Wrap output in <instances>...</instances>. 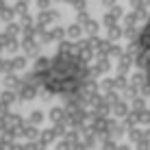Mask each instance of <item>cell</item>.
<instances>
[{
	"instance_id": "1",
	"label": "cell",
	"mask_w": 150,
	"mask_h": 150,
	"mask_svg": "<svg viewBox=\"0 0 150 150\" xmlns=\"http://www.w3.org/2000/svg\"><path fill=\"white\" fill-rule=\"evenodd\" d=\"M35 79L50 94L74 96L87 81V68L70 52H57L52 59H41L35 65Z\"/></svg>"
},
{
	"instance_id": "2",
	"label": "cell",
	"mask_w": 150,
	"mask_h": 150,
	"mask_svg": "<svg viewBox=\"0 0 150 150\" xmlns=\"http://www.w3.org/2000/svg\"><path fill=\"white\" fill-rule=\"evenodd\" d=\"M135 57H137V65L144 70V74H146V79L150 83V20L146 22V26L139 30V35H137Z\"/></svg>"
}]
</instances>
